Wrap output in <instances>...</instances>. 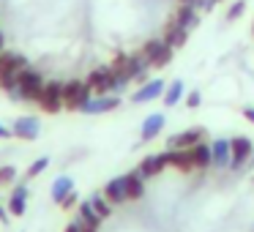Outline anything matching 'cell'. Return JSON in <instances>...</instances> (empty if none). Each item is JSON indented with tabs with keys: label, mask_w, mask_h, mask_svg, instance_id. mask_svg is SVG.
Instances as JSON below:
<instances>
[{
	"label": "cell",
	"mask_w": 254,
	"mask_h": 232,
	"mask_svg": "<svg viewBox=\"0 0 254 232\" xmlns=\"http://www.w3.org/2000/svg\"><path fill=\"white\" fill-rule=\"evenodd\" d=\"M93 99V90H90L88 82H79V79H71V82L63 85V104L71 112H82L85 104Z\"/></svg>",
	"instance_id": "1"
},
{
	"label": "cell",
	"mask_w": 254,
	"mask_h": 232,
	"mask_svg": "<svg viewBox=\"0 0 254 232\" xmlns=\"http://www.w3.org/2000/svg\"><path fill=\"white\" fill-rule=\"evenodd\" d=\"M44 77H41V71H36L33 66L22 68L19 71V96H22V101H30V104H39V96L41 90H44Z\"/></svg>",
	"instance_id": "2"
},
{
	"label": "cell",
	"mask_w": 254,
	"mask_h": 232,
	"mask_svg": "<svg viewBox=\"0 0 254 232\" xmlns=\"http://www.w3.org/2000/svg\"><path fill=\"white\" fill-rule=\"evenodd\" d=\"M93 90V96H110L112 88H115V68L112 66H99L90 71V77L85 79Z\"/></svg>",
	"instance_id": "3"
},
{
	"label": "cell",
	"mask_w": 254,
	"mask_h": 232,
	"mask_svg": "<svg viewBox=\"0 0 254 232\" xmlns=\"http://www.w3.org/2000/svg\"><path fill=\"white\" fill-rule=\"evenodd\" d=\"M39 107L44 112H50V115H58L66 107L63 104V82H47L39 96Z\"/></svg>",
	"instance_id": "4"
},
{
	"label": "cell",
	"mask_w": 254,
	"mask_h": 232,
	"mask_svg": "<svg viewBox=\"0 0 254 232\" xmlns=\"http://www.w3.org/2000/svg\"><path fill=\"white\" fill-rule=\"evenodd\" d=\"M230 148H232L230 170H241V167L254 156V145H252V139H249V137H232L230 139Z\"/></svg>",
	"instance_id": "5"
},
{
	"label": "cell",
	"mask_w": 254,
	"mask_h": 232,
	"mask_svg": "<svg viewBox=\"0 0 254 232\" xmlns=\"http://www.w3.org/2000/svg\"><path fill=\"white\" fill-rule=\"evenodd\" d=\"M232 159V148H230V139H213L210 142V167L213 170H227Z\"/></svg>",
	"instance_id": "6"
},
{
	"label": "cell",
	"mask_w": 254,
	"mask_h": 232,
	"mask_svg": "<svg viewBox=\"0 0 254 232\" xmlns=\"http://www.w3.org/2000/svg\"><path fill=\"white\" fill-rule=\"evenodd\" d=\"M39 131H41V123L36 115H22V117H17L14 126H11V134L19 139H36Z\"/></svg>",
	"instance_id": "7"
},
{
	"label": "cell",
	"mask_w": 254,
	"mask_h": 232,
	"mask_svg": "<svg viewBox=\"0 0 254 232\" xmlns=\"http://www.w3.org/2000/svg\"><path fill=\"white\" fill-rule=\"evenodd\" d=\"M121 107V96L110 93V96H93V99L85 104V115H104V112H112Z\"/></svg>",
	"instance_id": "8"
},
{
	"label": "cell",
	"mask_w": 254,
	"mask_h": 232,
	"mask_svg": "<svg viewBox=\"0 0 254 232\" xmlns=\"http://www.w3.org/2000/svg\"><path fill=\"white\" fill-rule=\"evenodd\" d=\"M170 167V161H167V150L164 153H156V156H145L142 161H139V175L148 180V177H156V175H161V172Z\"/></svg>",
	"instance_id": "9"
},
{
	"label": "cell",
	"mask_w": 254,
	"mask_h": 232,
	"mask_svg": "<svg viewBox=\"0 0 254 232\" xmlns=\"http://www.w3.org/2000/svg\"><path fill=\"white\" fill-rule=\"evenodd\" d=\"M167 161H170V167H175V170H181V172L197 170V167H194L191 148H167Z\"/></svg>",
	"instance_id": "10"
},
{
	"label": "cell",
	"mask_w": 254,
	"mask_h": 232,
	"mask_svg": "<svg viewBox=\"0 0 254 232\" xmlns=\"http://www.w3.org/2000/svg\"><path fill=\"white\" fill-rule=\"evenodd\" d=\"M202 137H205V128L194 126V128H186V131L170 137L167 139V148H194L197 142H202Z\"/></svg>",
	"instance_id": "11"
},
{
	"label": "cell",
	"mask_w": 254,
	"mask_h": 232,
	"mask_svg": "<svg viewBox=\"0 0 254 232\" xmlns=\"http://www.w3.org/2000/svg\"><path fill=\"white\" fill-rule=\"evenodd\" d=\"M186 39H189V30L181 28L175 19H170V22L164 25V36H161V41H164L167 47H172V50H181V47L186 44Z\"/></svg>",
	"instance_id": "12"
},
{
	"label": "cell",
	"mask_w": 254,
	"mask_h": 232,
	"mask_svg": "<svg viewBox=\"0 0 254 232\" xmlns=\"http://www.w3.org/2000/svg\"><path fill=\"white\" fill-rule=\"evenodd\" d=\"M77 221H79V227H82V232H99V227H101V221H104V219L96 213L90 202H79Z\"/></svg>",
	"instance_id": "13"
},
{
	"label": "cell",
	"mask_w": 254,
	"mask_h": 232,
	"mask_svg": "<svg viewBox=\"0 0 254 232\" xmlns=\"http://www.w3.org/2000/svg\"><path fill=\"white\" fill-rule=\"evenodd\" d=\"M159 96H164V82H161V79H148V82L131 96V101L134 104H145V101H153V99H159Z\"/></svg>",
	"instance_id": "14"
},
{
	"label": "cell",
	"mask_w": 254,
	"mask_h": 232,
	"mask_svg": "<svg viewBox=\"0 0 254 232\" xmlns=\"http://www.w3.org/2000/svg\"><path fill=\"white\" fill-rule=\"evenodd\" d=\"M22 68H28V60H25L22 55H17V52H0V77L3 74H19Z\"/></svg>",
	"instance_id": "15"
},
{
	"label": "cell",
	"mask_w": 254,
	"mask_h": 232,
	"mask_svg": "<svg viewBox=\"0 0 254 232\" xmlns=\"http://www.w3.org/2000/svg\"><path fill=\"white\" fill-rule=\"evenodd\" d=\"M25 208H28V186H25V183H17V186L11 188V197H8V213L22 216Z\"/></svg>",
	"instance_id": "16"
},
{
	"label": "cell",
	"mask_w": 254,
	"mask_h": 232,
	"mask_svg": "<svg viewBox=\"0 0 254 232\" xmlns=\"http://www.w3.org/2000/svg\"><path fill=\"white\" fill-rule=\"evenodd\" d=\"M104 197L110 199L112 205H123V202L128 199V194H126V180H123V177H112V180L104 186Z\"/></svg>",
	"instance_id": "17"
},
{
	"label": "cell",
	"mask_w": 254,
	"mask_h": 232,
	"mask_svg": "<svg viewBox=\"0 0 254 232\" xmlns=\"http://www.w3.org/2000/svg\"><path fill=\"white\" fill-rule=\"evenodd\" d=\"M172 19H175V22L181 25V28H186L189 33H191V30L199 25V14H197V8H194V6H186V3H181V8L175 11V17H172Z\"/></svg>",
	"instance_id": "18"
},
{
	"label": "cell",
	"mask_w": 254,
	"mask_h": 232,
	"mask_svg": "<svg viewBox=\"0 0 254 232\" xmlns=\"http://www.w3.org/2000/svg\"><path fill=\"white\" fill-rule=\"evenodd\" d=\"M123 180H126V194H128V199H142V197H145V177L139 175V170L123 175Z\"/></svg>",
	"instance_id": "19"
},
{
	"label": "cell",
	"mask_w": 254,
	"mask_h": 232,
	"mask_svg": "<svg viewBox=\"0 0 254 232\" xmlns=\"http://www.w3.org/2000/svg\"><path fill=\"white\" fill-rule=\"evenodd\" d=\"M161 128H164V115H159V112L148 115V117H145V123H142V139H145V142L156 139L161 134Z\"/></svg>",
	"instance_id": "20"
},
{
	"label": "cell",
	"mask_w": 254,
	"mask_h": 232,
	"mask_svg": "<svg viewBox=\"0 0 254 232\" xmlns=\"http://www.w3.org/2000/svg\"><path fill=\"white\" fill-rule=\"evenodd\" d=\"M71 191H74V180L68 175H61L55 183H52V188H50V194H52V199H55V202H63V199H66Z\"/></svg>",
	"instance_id": "21"
},
{
	"label": "cell",
	"mask_w": 254,
	"mask_h": 232,
	"mask_svg": "<svg viewBox=\"0 0 254 232\" xmlns=\"http://www.w3.org/2000/svg\"><path fill=\"white\" fill-rule=\"evenodd\" d=\"M191 156H194V167H197V170H208L210 167V145L197 142L191 148Z\"/></svg>",
	"instance_id": "22"
},
{
	"label": "cell",
	"mask_w": 254,
	"mask_h": 232,
	"mask_svg": "<svg viewBox=\"0 0 254 232\" xmlns=\"http://www.w3.org/2000/svg\"><path fill=\"white\" fill-rule=\"evenodd\" d=\"M88 202L93 205V210H96V213L101 216V219H110V216H112V202H110V199H107V197H104V194H101V191H96L93 197L88 199Z\"/></svg>",
	"instance_id": "23"
},
{
	"label": "cell",
	"mask_w": 254,
	"mask_h": 232,
	"mask_svg": "<svg viewBox=\"0 0 254 232\" xmlns=\"http://www.w3.org/2000/svg\"><path fill=\"white\" fill-rule=\"evenodd\" d=\"M161 99H164V107H175L178 101L183 99V82L181 79H172L170 88H167V93L161 96Z\"/></svg>",
	"instance_id": "24"
},
{
	"label": "cell",
	"mask_w": 254,
	"mask_h": 232,
	"mask_svg": "<svg viewBox=\"0 0 254 232\" xmlns=\"http://www.w3.org/2000/svg\"><path fill=\"white\" fill-rule=\"evenodd\" d=\"M164 47H167V44H164L161 39H153V41H145V47L139 50V52L145 55V60L150 63V68H153V60L161 55V50H164Z\"/></svg>",
	"instance_id": "25"
},
{
	"label": "cell",
	"mask_w": 254,
	"mask_h": 232,
	"mask_svg": "<svg viewBox=\"0 0 254 232\" xmlns=\"http://www.w3.org/2000/svg\"><path fill=\"white\" fill-rule=\"evenodd\" d=\"M47 167H50V159H47V156H41V159H36V161H33V164H30V167H28V172H25V177H28V180H30V177H36V175H41V172H44V170H47Z\"/></svg>",
	"instance_id": "26"
},
{
	"label": "cell",
	"mask_w": 254,
	"mask_h": 232,
	"mask_svg": "<svg viewBox=\"0 0 254 232\" xmlns=\"http://www.w3.org/2000/svg\"><path fill=\"white\" fill-rule=\"evenodd\" d=\"M14 180H17V167H0V186H14Z\"/></svg>",
	"instance_id": "27"
},
{
	"label": "cell",
	"mask_w": 254,
	"mask_h": 232,
	"mask_svg": "<svg viewBox=\"0 0 254 232\" xmlns=\"http://www.w3.org/2000/svg\"><path fill=\"white\" fill-rule=\"evenodd\" d=\"M243 11H246V3H243V0L232 3V6L227 8V22H235V19H241V17H243Z\"/></svg>",
	"instance_id": "28"
},
{
	"label": "cell",
	"mask_w": 254,
	"mask_h": 232,
	"mask_svg": "<svg viewBox=\"0 0 254 232\" xmlns=\"http://www.w3.org/2000/svg\"><path fill=\"white\" fill-rule=\"evenodd\" d=\"M172 55H175V50H172V47H164V50H161V55L153 60V68H164V66H170Z\"/></svg>",
	"instance_id": "29"
},
{
	"label": "cell",
	"mask_w": 254,
	"mask_h": 232,
	"mask_svg": "<svg viewBox=\"0 0 254 232\" xmlns=\"http://www.w3.org/2000/svg\"><path fill=\"white\" fill-rule=\"evenodd\" d=\"M186 104L191 107V110H197V107L202 104V96H199L197 90H191V93H186Z\"/></svg>",
	"instance_id": "30"
},
{
	"label": "cell",
	"mask_w": 254,
	"mask_h": 232,
	"mask_svg": "<svg viewBox=\"0 0 254 232\" xmlns=\"http://www.w3.org/2000/svg\"><path fill=\"white\" fill-rule=\"evenodd\" d=\"M77 202H79L77 191H71V194H68V197H66V199H63V202H61V208H63V210H71V208H77Z\"/></svg>",
	"instance_id": "31"
},
{
	"label": "cell",
	"mask_w": 254,
	"mask_h": 232,
	"mask_svg": "<svg viewBox=\"0 0 254 232\" xmlns=\"http://www.w3.org/2000/svg\"><path fill=\"white\" fill-rule=\"evenodd\" d=\"M213 6H216L213 0H197V6H194V8H199V11H210Z\"/></svg>",
	"instance_id": "32"
},
{
	"label": "cell",
	"mask_w": 254,
	"mask_h": 232,
	"mask_svg": "<svg viewBox=\"0 0 254 232\" xmlns=\"http://www.w3.org/2000/svg\"><path fill=\"white\" fill-rule=\"evenodd\" d=\"M8 137H14V134H11V128H6L3 123H0V139H8Z\"/></svg>",
	"instance_id": "33"
},
{
	"label": "cell",
	"mask_w": 254,
	"mask_h": 232,
	"mask_svg": "<svg viewBox=\"0 0 254 232\" xmlns=\"http://www.w3.org/2000/svg\"><path fill=\"white\" fill-rule=\"evenodd\" d=\"M243 117H246L249 123H254V107H246V110H243Z\"/></svg>",
	"instance_id": "34"
},
{
	"label": "cell",
	"mask_w": 254,
	"mask_h": 232,
	"mask_svg": "<svg viewBox=\"0 0 254 232\" xmlns=\"http://www.w3.org/2000/svg\"><path fill=\"white\" fill-rule=\"evenodd\" d=\"M66 232H82V227H79V221H71V224L66 227Z\"/></svg>",
	"instance_id": "35"
},
{
	"label": "cell",
	"mask_w": 254,
	"mask_h": 232,
	"mask_svg": "<svg viewBox=\"0 0 254 232\" xmlns=\"http://www.w3.org/2000/svg\"><path fill=\"white\" fill-rule=\"evenodd\" d=\"M0 221H3V224H6V221H8V213H6V210H3V208H0Z\"/></svg>",
	"instance_id": "36"
},
{
	"label": "cell",
	"mask_w": 254,
	"mask_h": 232,
	"mask_svg": "<svg viewBox=\"0 0 254 232\" xmlns=\"http://www.w3.org/2000/svg\"><path fill=\"white\" fill-rule=\"evenodd\" d=\"M181 3H186V6H197V0H181Z\"/></svg>",
	"instance_id": "37"
},
{
	"label": "cell",
	"mask_w": 254,
	"mask_h": 232,
	"mask_svg": "<svg viewBox=\"0 0 254 232\" xmlns=\"http://www.w3.org/2000/svg\"><path fill=\"white\" fill-rule=\"evenodd\" d=\"M0 52H3V33H0Z\"/></svg>",
	"instance_id": "38"
},
{
	"label": "cell",
	"mask_w": 254,
	"mask_h": 232,
	"mask_svg": "<svg viewBox=\"0 0 254 232\" xmlns=\"http://www.w3.org/2000/svg\"><path fill=\"white\" fill-rule=\"evenodd\" d=\"M252 36H254V25H252Z\"/></svg>",
	"instance_id": "39"
},
{
	"label": "cell",
	"mask_w": 254,
	"mask_h": 232,
	"mask_svg": "<svg viewBox=\"0 0 254 232\" xmlns=\"http://www.w3.org/2000/svg\"><path fill=\"white\" fill-rule=\"evenodd\" d=\"M213 3H221V0H213Z\"/></svg>",
	"instance_id": "40"
}]
</instances>
